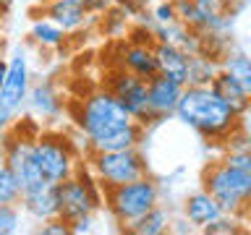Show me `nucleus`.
<instances>
[{
  "mask_svg": "<svg viewBox=\"0 0 251 235\" xmlns=\"http://www.w3.org/2000/svg\"><path fill=\"white\" fill-rule=\"evenodd\" d=\"M71 120L86 139V152L133 149L144 141V123L133 120L131 113L105 86L94 89L68 105Z\"/></svg>",
  "mask_w": 251,
  "mask_h": 235,
  "instance_id": "f257e3e1",
  "label": "nucleus"
},
{
  "mask_svg": "<svg viewBox=\"0 0 251 235\" xmlns=\"http://www.w3.org/2000/svg\"><path fill=\"white\" fill-rule=\"evenodd\" d=\"M176 118L215 144H225L230 133L241 128V115L230 110V105L209 84H186L176 107Z\"/></svg>",
  "mask_w": 251,
  "mask_h": 235,
  "instance_id": "f03ea898",
  "label": "nucleus"
},
{
  "mask_svg": "<svg viewBox=\"0 0 251 235\" xmlns=\"http://www.w3.org/2000/svg\"><path fill=\"white\" fill-rule=\"evenodd\" d=\"M201 183L225 214L241 219L251 214V149H225V154L204 170Z\"/></svg>",
  "mask_w": 251,
  "mask_h": 235,
  "instance_id": "7ed1b4c3",
  "label": "nucleus"
},
{
  "mask_svg": "<svg viewBox=\"0 0 251 235\" xmlns=\"http://www.w3.org/2000/svg\"><path fill=\"white\" fill-rule=\"evenodd\" d=\"M31 157H34L37 167L47 183H60L81 167L78 144L68 133L55 128H39L31 136Z\"/></svg>",
  "mask_w": 251,
  "mask_h": 235,
  "instance_id": "20e7f679",
  "label": "nucleus"
},
{
  "mask_svg": "<svg viewBox=\"0 0 251 235\" xmlns=\"http://www.w3.org/2000/svg\"><path fill=\"white\" fill-rule=\"evenodd\" d=\"M157 204H160V188L154 178H149V172L115 188H105V209L121 230H126L133 219L147 214Z\"/></svg>",
  "mask_w": 251,
  "mask_h": 235,
  "instance_id": "39448f33",
  "label": "nucleus"
},
{
  "mask_svg": "<svg viewBox=\"0 0 251 235\" xmlns=\"http://www.w3.org/2000/svg\"><path fill=\"white\" fill-rule=\"evenodd\" d=\"M58 188V217L71 225L78 217H89L105 207V188L97 183V178L89 167H78L71 178L55 183Z\"/></svg>",
  "mask_w": 251,
  "mask_h": 235,
  "instance_id": "423d86ee",
  "label": "nucleus"
},
{
  "mask_svg": "<svg viewBox=\"0 0 251 235\" xmlns=\"http://www.w3.org/2000/svg\"><path fill=\"white\" fill-rule=\"evenodd\" d=\"M86 167L102 188H115L128 180H136L147 175V160L133 149H110V152H86Z\"/></svg>",
  "mask_w": 251,
  "mask_h": 235,
  "instance_id": "0eeeda50",
  "label": "nucleus"
},
{
  "mask_svg": "<svg viewBox=\"0 0 251 235\" xmlns=\"http://www.w3.org/2000/svg\"><path fill=\"white\" fill-rule=\"evenodd\" d=\"M102 86L128 110L133 120H139L144 125L149 123V118H147V78L133 76L128 70L113 66L105 73V84Z\"/></svg>",
  "mask_w": 251,
  "mask_h": 235,
  "instance_id": "6e6552de",
  "label": "nucleus"
},
{
  "mask_svg": "<svg viewBox=\"0 0 251 235\" xmlns=\"http://www.w3.org/2000/svg\"><path fill=\"white\" fill-rule=\"evenodd\" d=\"M29 86H31V73H29V63L26 55L21 50H16L8 58V73L0 89V113L8 118H16L26 107V97H29Z\"/></svg>",
  "mask_w": 251,
  "mask_h": 235,
  "instance_id": "1a4fd4ad",
  "label": "nucleus"
},
{
  "mask_svg": "<svg viewBox=\"0 0 251 235\" xmlns=\"http://www.w3.org/2000/svg\"><path fill=\"white\" fill-rule=\"evenodd\" d=\"M180 92H183V84L170 78V76H165V73H154L149 78L147 81V118H149V123L176 115Z\"/></svg>",
  "mask_w": 251,
  "mask_h": 235,
  "instance_id": "9d476101",
  "label": "nucleus"
},
{
  "mask_svg": "<svg viewBox=\"0 0 251 235\" xmlns=\"http://www.w3.org/2000/svg\"><path fill=\"white\" fill-rule=\"evenodd\" d=\"M29 113L39 118V120H58L66 113V99L58 89V84L52 78H42V81L29 86V97H26Z\"/></svg>",
  "mask_w": 251,
  "mask_h": 235,
  "instance_id": "9b49d317",
  "label": "nucleus"
},
{
  "mask_svg": "<svg viewBox=\"0 0 251 235\" xmlns=\"http://www.w3.org/2000/svg\"><path fill=\"white\" fill-rule=\"evenodd\" d=\"M39 8H42L47 19H52L68 34H78V31H84L86 26L94 24V16L86 11L84 0H55V3H47Z\"/></svg>",
  "mask_w": 251,
  "mask_h": 235,
  "instance_id": "f8f14e48",
  "label": "nucleus"
},
{
  "mask_svg": "<svg viewBox=\"0 0 251 235\" xmlns=\"http://www.w3.org/2000/svg\"><path fill=\"white\" fill-rule=\"evenodd\" d=\"M118 58L113 66L128 70L133 76H141V78H152L154 73H160V68H157V58H154V45H136V42H128L126 39V45L118 47Z\"/></svg>",
  "mask_w": 251,
  "mask_h": 235,
  "instance_id": "ddd939ff",
  "label": "nucleus"
},
{
  "mask_svg": "<svg viewBox=\"0 0 251 235\" xmlns=\"http://www.w3.org/2000/svg\"><path fill=\"white\" fill-rule=\"evenodd\" d=\"M19 204H21L24 214L39 225L45 219L58 217V188H55V183H42V186L31 188V191H24Z\"/></svg>",
  "mask_w": 251,
  "mask_h": 235,
  "instance_id": "4468645a",
  "label": "nucleus"
},
{
  "mask_svg": "<svg viewBox=\"0 0 251 235\" xmlns=\"http://www.w3.org/2000/svg\"><path fill=\"white\" fill-rule=\"evenodd\" d=\"M154 58H157V68L160 73L176 78L180 84H188V68H191V55L186 50H180L178 45H168V42H154Z\"/></svg>",
  "mask_w": 251,
  "mask_h": 235,
  "instance_id": "2eb2a0df",
  "label": "nucleus"
},
{
  "mask_svg": "<svg viewBox=\"0 0 251 235\" xmlns=\"http://www.w3.org/2000/svg\"><path fill=\"white\" fill-rule=\"evenodd\" d=\"M223 214V209H220V204L215 201V196L209 191H196V193H188L186 201H183V217L191 222L196 230H201L204 225L215 222V219Z\"/></svg>",
  "mask_w": 251,
  "mask_h": 235,
  "instance_id": "dca6fc26",
  "label": "nucleus"
},
{
  "mask_svg": "<svg viewBox=\"0 0 251 235\" xmlns=\"http://www.w3.org/2000/svg\"><path fill=\"white\" fill-rule=\"evenodd\" d=\"M68 39H71L68 31H63L58 24L52 19H47L45 13L37 16L29 26V42L37 45L39 50H63V47L68 45Z\"/></svg>",
  "mask_w": 251,
  "mask_h": 235,
  "instance_id": "f3484780",
  "label": "nucleus"
},
{
  "mask_svg": "<svg viewBox=\"0 0 251 235\" xmlns=\"http://www.w3.org/2000/svg\"><path fill=\"white\" fill-rule=\"evenodd\" d=\"M209 86H212V89H215V92L220 94V97H223V99L227 102V105H230V110H235V113H238L241 118L251 110V99L246 97V92H243L241 86L235 84V81L225 73L223 68L217 70V76L209 81Z\"/></svg>",
  "mask_w": 251,
  "mask_h": 235,
  "instance_id": "a211bd4d",
  "label": "nucleus"
},
{
  "mask_svg": "<svg viewBox=\"0 0 251 235\" xmlns=\"http://www.w3.org/2000/svg\"><path fill=\"white\" fill-rule=\"evenodd\" d=\"M170 214L165 212L160 204L157 207H152L147 212V214H141L139 219H133V222L126 227L123 233H133V235H162L170 230Z\"/></svg>",
  "mask_w": 251,
  "mask_h": 235,
  "instance_id": "6ab92c4d",
  "label": "nucleus"
},
{
  "mask_svg": "<svg viewBox=\"0 0 251 235\" xmlns=\"http://www.w3.org/2000/svg\"><path fill=\"white\" fill-rule=\"evenodd\" d=\"M220 68L233 78L235 84L246 92V97L251 99V58L243 52H225Z\"/></svg>",
  "mask_w": 251,
  "mask_h": 235,
  "instance_id": "aec40b11",
  "label": "nucleus"
},
{
  "mask_svg": "<svg viewBox=\"0 0 251 235\" xmlns=\"http://www.w3.org/2000/svg\"><path fill=\"white\" fill-rule=\"evenodd\" d=\"M220 63L212 55H191V68H188V84H209L217 76Z\"/></svg>",
  "mask_w": 251,
  "mask_h": 235,
  "instance_id": "412c9836",
  "label": "nucleus"
},
{
  "mask_svg": "<svg viewBox=\"0 0 251 235\" xmlns=\"http://www.w3.org/2000/svg\"><path fill=\"white\" fill-rule=\"evenodd\" d=\"M21 201V186L16 175L8 170V164L0 160V204H19Z\"/></svg>",
  "mask_w": 251,
  "mask_h": 235,
  "instance_id": "4be33fe9",
  "label": "nucleus"
},
{
  "mask_svg": "<svg viewBox=\"0 0 251 235\" xmlns=\"http://www.w3.org/2000/svg\"><path fill=\"white\" fill-rule=\"evenodd\" d=\"M128 19H131V16L126 13V11H121L118 5H113L110 11H105L102 16H97L102 31H105V34H110V37H118L121 31H126V24H128Z\"/></svg>",
  "mask_w": 251,
  "mask_h": 235,
  "instance_id": "5701e85b",
  "label": "nucleus"
},
{
  "mask_svg": "<svg viewBox=\"0 0 251 235\" xmlns=\"http://www.w3.org/2000/svg\"><path fill=\"white\" fill-rule=\"evenodd\" d=\"M201 233H207V235H238V233H243L241 217H233V214H225V212H223L215 222L204 225Z\"/></svg>",
  "mask_w": 251,
  "mask_h": 235,
  "instance_id": "b1692460",
  "label": "nucleus"
},
{
  "mask_svg": "<svg viewBox=\"0 0 251 235\" xmlns=\"http://www.w3.org/2000/svg\"><path fill=\"white\" fill-rule=\"evenodd\" d=\"M21 230L19 204H0V235H13Z\"/></svg>",
  "mask_w": 251,
  "mask_h": 235,
  "instance_id": "393cba45",
  "label": "nucleus"
},
{
  "mask_svg": "<svg viewBox=\"0 0 251 235\" xmlns=\"http://www.w3.org/2000/svg\"><path fill=\"white\" fill-rule=\"evenodd\" d=\"M37 233H39V235H71V225H68L63 217H52V219L39 222Z\"/></svg>",
  "mask_w": 251,
  "mask_h": 235,
  "instance_id": "a878e982",
  "label": "nucleus"
},
{
  "mask_svg": "<svg viewBox=\"0 0 251 235\" xmlns=\"http://www.w3.org/2000/svg\"><path fill=\"white\" fill-rule=\"evenodd\" d=\"M149 16L154 19V24H173V21H178V11H176V3H173V0H162V3L157 5Z\"/></svg>",
  "mask_w": 251,
  "mask_h": 235,
  "instance_id": "bb28decb",
  "label": "nucleus"
},
{
  "mask_svg": "<svg viewBox=\"0 0 251 235\" xmlns=\"http://www.w3.org/2000/svg\"><path fill=\"white\" fill-rule=\"evenodd\" d=\"M147 3L149 0H115V5L121 8V11H126L128 16H144Z\"/></svg>",
  "mask_w": 251,
  "mask_h": 235,
  "instance_id": "cd10ccee",
  "label": "nucleus"
},
{
  "mask_svg": "<svg viewBox=\"0 0 251 235\" xmlns=\"http://www.w3.org/2000/svg\"><path fill=\"white\" fill-rule=\"evenodd\" d=\"M86 11H89L94 16V21H97V16H102L105 11H110V8L115 5V0H84Z\"/></svg>",
  "mask_w": 251,
  "mask_h": 235,
  "instance_id": "c85d7f7f",
  "label": "nucleus"
},
{
  "mask_svg": "<svg viewBox=\"0 0 251 235\" xmlns=\"http://www.w3.org/2000/svg\"><path fill=\"white\" fill-rule=\"evenodd\" d=\"M92 225H94V214L89 217H78L71 222V233L74 235H81V233H92Z\"/></svg>",
  "mask_w": 251,
  "mask_h": 235,
  "instance_id": "c756f323",
  "label": "nucleus"
},
{
  "mask_svg": "<svg viewBox=\"0 0 251 235\" xmlns=\"http://www.w3.org/2000/svg\"><path fill=\"white\" fill-rule=\"evenodd\" d=\"M11 123H13V118H8V115L0 113V136H3V133L8 131V125H11Z\"/></svg>",
  "mask_w": 251,
  "mask_h": 235,
  "instance_id": "7c9ffc66",
  "label": "nucleus"
},
{
  "mask_svg": "<svg viewBox=\"0 0 251 235\" xmlns=\"http://www.w3.org/2000/svg\"><path fill=\"white\" fill-rule=\"evenodd\" d=\"M5 73H8V60H5V58H0V89H3Z\"/></svg>",
  "mask_w": 251,
  "mask_h": 235,
  "instance_id": "2f4dec72",
  "label": "nucleus"
},
{
  "mask_svg": "<svg viewBox=\"0 0 251 235\" xmlns=\"http://www.w3.org/2000/svg\"><path fill=\"white\" fill-rule=\"evenodd\" d=\"M13 8V0H0V16H5Z\"/></svg>",
  "mask_w": 251,
  "mask_h": 235,
  "instance_id": "473e14b6",
  "label": "nucleus"
},
{
  "mask_svg": "<svg viewBox=\"0 0 251 235\" xmlns=\"http://www.w3.org/2000/svg\"><path fill=\"white\" fill-rule=\"evenodd\" d=\"M37 5H47V3H55V0H34Z\"/></svg>",
  "mask_w": 251,
  "mask_h": 235,
  "instance_id": "72a5a7b5",
  "label": "nucleus"
}]
</instances>
